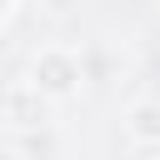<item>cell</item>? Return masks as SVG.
I'll list each match as a JSON object with an SVG mask.
<instances>
[{
	"label": "cell",
	"mask_w": 160,
	"mask_h": 160,
	"mask_svg": "<svg viewBox=\"0 0 160 160\" xmlns=\"http://www.w3.org/2000/svg\"><path fill=\"white\" fill-rule=\"evenodd\" d=\"M80 85H85V60L75 50H65V45L35 50V60H30V90L40 100H55L60 105V100L80 95Z\"/></svg>",
	"instance_id": "1"
},
{
	"label": "cell",
	"mask_w": 160,
	"mask_h": 160,
	"mask_svg": "<svg viewBox=\"0 0 160 160\" xmlns=\"http://www.w3.org/2000/svg\"><path fill=\"white\" fill-rule=\"evenodd\" d=\"M125 135L140 150H160V100H135L125 110Z\"/></svg>",
	"instance_id": "2"
},
{
	"label": "cell",
	"mask_w": 160,
	"mask_h": 160,
	"mask_svg": "<svg viewBox=\"0 0 160 160\" xmlns=\"http://www.w3.org/2000/svg\"><path fill=\"white\" fill-rule=\"evenodd\" d=\"M10 10H15V0H0V25L10 20Z\"/></svg>",
	"instance_id": "3"
},
{
	"label": "cell",
	"mask_w": 160,
	"mask_h": 160,
	"mask_svg": "<svg viewBox=\"0 0 160 160\" xmlns=\"http://www.w3.org/2000/svg\"><path fill=\"white\" fill-rule=\"evenodd\" d=\"M45 5H50V10H70L75 0H45Z\"/></svg>",
	"instance_id": "4"
}]
</instances>
